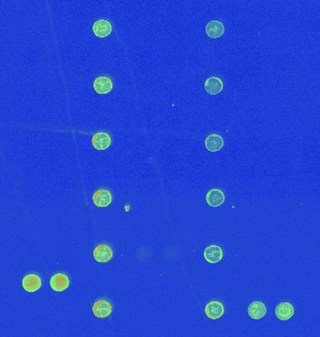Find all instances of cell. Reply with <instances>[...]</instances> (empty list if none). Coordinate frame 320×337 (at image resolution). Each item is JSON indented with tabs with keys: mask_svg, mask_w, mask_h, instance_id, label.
I'll return each mask as SVG.
<instances>
[{
	"mask_svg": "<svg viewBox=\"0 0 320 337\" xmlns=\"http://www.w3.org/2000/svg\"><path fill=\"white\" fill-rule=\"evenodd\" d=\"M203 255H204V258L207 262H209L211 264H215V263L219 262L220 260H222V258L224 257V253H223V249L219 245L211 244L204 249Z\"/></svg>",
	"mask_w": 320,
	"mask_h": 337,
	"instance_id": "obj_1",
	"label": "cell"
},
{
	"mask_svg": "<svg viewBox=\"0 0 320 337\" xmlns=\"http://www.w3.org/2000/svg\"><path fill=\"white\" fill-rule=\"evenodd\" d=\"M92 200L96 207L106 208L112 202V195L108 189H98L94 193Z\"/></svg>",
	"mask_w": 320,
	"mask_h": 337,
	"instance_id": "obj_2",
	"label": "cell"
},
{
	"mask_svg": "<svg viewBox=\"0 0 320 337\" xmlns=\"http://www.w3.org/2000/svg\"><path fill=\"white\" fill-rule=\"evenodd\" d=\"M204 311H205V315L208 317V319L214 321V320L220 319L224 315L225 308H224V305L221 302L212 301L205 305Z\"/></svg>",
	"mask_w": 320,
	"mask_h": 337,
	"instance_id": "obj_3",
	"label": "cell"
},
{
	"mask_svg": "<svg viewBox=\"0 0 320 337\" xmlns=\"http://www.w3.org/2000/svg\"><path fill=\"white\" fill-rule=\"evenodd\" d=\"M93 255L96 261L100 263H106L112 258L113 252L110 245L99 244L94 249Z\"/></svg>",
	"mask_w": 320,
	"mask_h": 337,
	"instance_id": "obj_4",
	"label": "cell"
},
{
	"mask_svg": "<svg viewBox=\"0 0 320 337\" xmlns=\"http://www.w3.org/2000/svg\"><path fill=\"white\" fill-rule=\"evenodd\" d=\"M92 311L97 319H106L112 314V307L106 300H99L94 304Z\"/></svg>",
	"mask_w": 320,
	"mask_h": 337,
	"instance_id": "obj_5",
	"label": "cell"
},
{
	"mask_svg": "<svg viewBox=\"0 0 320 337\" xmlns=\"http://www.w3.org/2000/svg\"><path fill=\"white\" fill-rule=\"evenodd\" d=\"M22 285H23V288L26 291L32 293V292H35V291L40 289L42 282H41V279L39 275H37L35 273H30L23 278Z\"/></svg>",
	"mask_w": 320,
	"mask_h": 337,
	"instance_id": "obj_6",
	"label": "cell"
},
{
	"mask_svg": "<svg viewBox=\"0 0 320 337\" xmlns=\"http://www.w3.org/2000/svg\"><path fill=\"white\" fill-rule=\"evenodd\" d=\"M94 89L97 94L105 95L110 93L112 89V81L108 76H99L95 79Z\"/></svg>",
	"mask_w": 320,
	"mask_h": 337,
	"instance_id": "obj_7",
	"label": "cell"
},
{
	"mask_svg": "<svg viewBox=\"0 0 320 337\" xmlns=\"http://www.w3.org/2000/svg\"><path fill=\"white\" fill-rule=\"evenodd\" d=\"M92 29H93L94 34L96 37L105 38L112 33V24L108 20L99 19L94 23Z\"/></svg>",
	"mask_w": 320,
	"mask_h": 337,
	"instance_id": "obj_8",
	"label": "cell"
},
{
	"mask_svg": "<svg viewBox=\"0 0 320 337\" xmlns=\"http://www.w3.org/2000/svg\"><path fill=\"white\" fill-rule=\"evenodd\" d=\"M274 313L277 319L285 321L290 320L293 317L295 309L291 304L288 302H283L275 307Z\"/></svg>",
	"mask_w": 320,
	"mask_h": 337,
	"instance_id": "obj_9",
	"label": "cell"
},
{
	"mask_svg": "<svg viewBox=\"0 0 320 337\" xmlns=\"http://www.w3.org/2000/svg\"><path fill=\"white\" fill-rule=\"evenodd\" d=\"M206 202L211 207H219L225 202V194L221 189H213L206 194Z\"/></svg>",
	"mask_w": 320,
	"mask_h": 337,
	"instance_id": "obj_10",
	"label": "cell"
},
{
	"mask_svg": "<svg viewBox=\"0 0 320 337\" xmlns=\"http://www.w3.org/2000/svg\"><path fill=\"white\" fill-rule=\"evenodd\" d=\"M247 313L248 316L253 319L255 321H258L261 320L262 318H264L267 314V307L264 303L262 302H253L252 304H250V305L247 308Z\"/></svg>",
	"mask_w": 320,
	"mask_h": 337,
	"instance_id": "obj_11",
	"label": "cell"
},
{
	"mask_svg": "<svg viewBox=\"0 0 320 337\" xmlns=\"http://www.w3.org/2000/svg\"><path fill=\"white\" fill-rule=\"evenodd\" d=\"M204 144H205V147L208 151L214 153V152H218L223 148L225 143H224V139L221 135L213 133V134L209 135L205 139Z\"/></svg>",
	"mask_w": 320,
	"mask_h": 337,
	"instance_id": "obj_12",
	"label": "cell"
},
{
	"mask_svg": "<svg viewBox=\"0 0 320 337\" xmlns=\"http://www.w3.org/2000/svg\"><path fill=\"white\" fill-rule=\"evenodd\" d=\"M50 286L54 291H64L69 286V279L64 273H55L50 279Z\"/></svg>",
	"mask_w": 320,
	"mask_h": 337,
	"instance_id": "obj_13",
	"label": "cell"
},
{
	"mask_svg": "<svg viewBox=\"0 0 320 337\" xmlns=\"http://www.w3.org/2000/svg\"><path fill=\"white\" fill-rule=\"evenodd\" d=\"M92 144L96 150H106L112 144V138L107 132H97L92 137Z\"/></svg>",
	"mask_w": 320,
	"mask_h": 337,
	"instance_id": "obj_14",
	"label": "cell"
},
{
	"mask_svg": "<svg viewBox=\"0 0 320 337\" xmlns=\"http://www.w3.org/2000/svg\"><path fill=\"white\" fill-rule=\"evenodd\" d=\"M205 31H206V34L208 37H210L212 39H218L221 36H223V34L225 32V27H224L222 22L217 21V20H213L206 25Z\"/></svg>",
	"mask_w": 320,
	"mask_h": 337,
	"instance_id": "obj_15",
	"label": "cell"
},
{
	"mask_svg": "<svg viewBox=\"0 0 320 337\" xmlns=\"http://www.w3.org/2000/svg\"><path fill=\"white\" fill-rule=\"evenodd\" d=\"M204 88L208 94L214 95L219 94L223 88H224V83L223 81L218 78V77H210L208 78L204 82Z\"/></svg>",
	"mask_w": 320,
	"mask_h": 337,
	"instance_id": "obj_16",
	"label": "cell"
}]
</instances>
